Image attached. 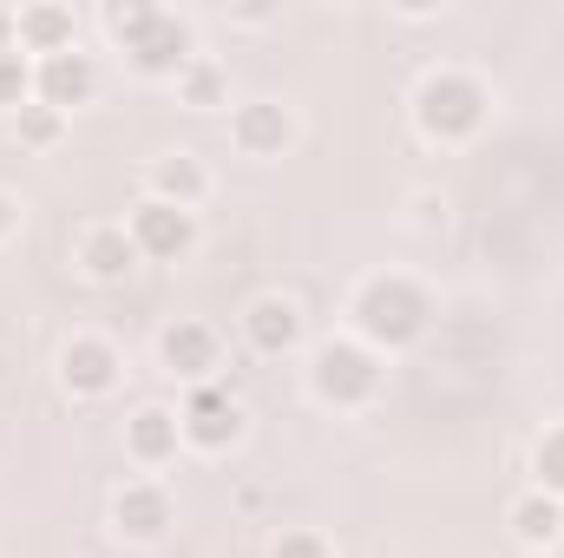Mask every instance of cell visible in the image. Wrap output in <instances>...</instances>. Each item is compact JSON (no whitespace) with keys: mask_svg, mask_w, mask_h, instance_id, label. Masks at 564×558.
Segmentation results:
<instances>
[{"mask_svg":"<svg viewBox=\"0 0 564 558\" xmlns=\"http://www.w3.org/2000/svg\"><path fill=\"white\" fill-rule=\"evenodd\" d=\"M355 329L368 348H414L426 335V296L408 277H375L355 296Z\"/></svg>","mask_w":564,"mask_h":558,"instance_id":"obj_1","label":"cell"},{"mask_svg":"<svg viewBox=\"0 0 564 558\" xmlns=\"http://www.w3.org/2000/svg\"><path fill=\"white\" fill-rule=\"evenodd\" d=\"M486 106L492 99H486V86L473 73H426L421 93H414V119H421L426 139H440V144L473 139L486 126Z\"/></svg>","mask_w":564,"mask_h":558,"instance_id":"obj_2","label":"cell"},{"mask_svg":"<svg viewBox=\"0 0 564 558\" xmlns=\"http://www.w3.org/2000/svg\"><path fill=\"white\" fill-rule=\"evenodd\" d=\"M308 382H315V395H322L328 408H361V401L381 388V362H375L368 342H322Z\"/></svg>","mask_w":564,"mask_h":558,"instance_id":"obj_3","label":"cell"},{"mask_svg":"<svg viewBox=\"0 0 564 558\" xmlns=\"http://www.w3.org/2000/svg\"><path fill=\"white\" fill-rule=\"evenodd\" d=\"M184 440L191 447H204V453H224V447H237V433H243V408L224 395V388H210V382H197L191 388V401H184Z\"/></svg>","mask_w":564,"mask_h":558,"instance_id":"obj_4","label":"cell"},{"mask_svg":"<svg viewBox=\"0 0 564 558\" xmlns=\"http://www.w3.org/2000/svg\"><path fill=\"white\" fill-rule=\"evenodd\" d=\"M132 244H139V257H158V264H177L191 244H197V224H191V211H177V204H164V197H144L139 211H132Z\"/></svg>","mask_w":564,"mask_h":558,"instance_id":"obj_5","label":"cell"},{"mask_svg":"<svg viewBox=\"0 0 564 558\" xmlns=\"http://www.w3.org/2000/svg\"><path fill=\"white\" fill-rule=\"evenodd\" d=\"M93 93H99V66H93V53H79V46L33 66V99L53 106V112H73V106H86Z\"/></svg>","mask_w":564,"mask_h":558,"instance_id":"obj_6","label":"cell"},{"mask_svg":"<svg viewBox=\"0 0 564 558\" xmlns=\"http://www.w3.org/2000/svg\"><path fill=\"white\" fill-rule=\"evenodd\" d=\"M119 348L106 342V335H73L66 348H59V382L73 388V395H106L112 382H119Z\"/></svg>","mask_w":564,"mask_h":558,"instance_id":"obj_7","label":"cell"},{"mask_svg":"<svg viewBox=\"0 0 564 558\" xmlns=\"http://www.w3.org/2000/svg\"><path fill=\"white\" fill-rule=\"evenodd\" d=\"M126 53H132V66H139V73H151V79H164V73L177 79V73L197 60V53H191V26H184L177 13H158L139 40L126 46Z\"/></svg>","mask_w":564,"mask_h":558,"instance_id":"obj_8","label":"cell"},{"mask_svg":"<svg viewBox=\"0 0 564 558\" xmlns=\"http://www.w3.org/2000/svg\"><path fill=\"white\" fill-rule=\"evenodd\" d=\"M112 526H119L126 539H139V546H158V539L171 533V493L151 486V480L119 486V500H112Z\"/></svg>","mask_w":564,"mask_h":558,"instance_id":"obj_9","label":"cell"},{"mask_svg":"<svg viewBox=\"0 0 564 558\" xmlns=\"http://www.w3.org/2000/svg\"><path fill=\"white\" fill-rule=\"evenodd\" d=\"M230 139H237V151H250V158H282V144L295 139V119L282 112L276 99H250V106L230 112Z\"/></svg>","mask_w":564,"mask_h":558,"instance_id":"obj_10","label":"cell"},{"mask_svg":"<svg viewBox=\"0 0 564 558\" xmlns=\"http://www.w3.org/2000/svg\"><path fill=\"white\" fill-rule=\"evenodd\" d=\"M243 335H250L257 355H289V348L302 342V309H295L289 296H257V302L243 309Z\"/></svg>","mask_w":564,"mask_h":558,"instance_id":"obj_11","label":"cell"},{"mask_svg":"<svg viewBox=\"0 0 564 558\" xmlns=\"http://www.w3.org/2000/svg\"><path fill=\"white\" fill-rule=\"evenodd\" d=\"M132 264H139V244H132L126 224H93V230L79 237V270L93 282H126Z\"/></svg>","mask_w":564,"mask_h":558,"instance_id":"obj_12","label":"cell"},{"mask_svg":"<svg viewBox=\"0 0 564 558\" xmlns=\"http://www.w3.org/2000/svg\"><path fill=\"white\" fill-rule=\"evenodd\" d=\"M158 355H164V368H171V375L204 382V375L217 368V335H210L204 322H171V329L158 335Z\"/></svg>","mask_w":564,"mask_h":558,"instance_id":"obj_13","label":"cell"},{"mask_svg":"<svg viewBox=\"0 0 564 558\" xmlns=\"http://www.w3.org/2000/svg\"><path fill=\"white\" fill-rule=\"evenodd\" d=\"M13 20H20V53L53 60V53H73V46H79V20H73V7H20Z\"/></svg>","mask_w":564,"mask_h":558,"instance_id":"obj_14","label":"cell"},{"mask_svg":"<svg viewBox=\"0 0 564 558\" xmlns=\"http://www.w3.org/2000/svg\"><path fill=\"white\" fill-rule=\"evenodd\" d=\"M177 440H184V427L171 408H139V415L126 420V453L139 460V466H164L171 453H177Z\"/></svg>","mask_w":564,"mask_h":558,"instance_id":"obj_15","label":"cell"},{"mask_svg":"<svg viewBox=\"0 0 564 558\" xmlns=\"http://www.w3.org/2000/svg\"><path fill=\"white\" fill-rule=\"evenodd\" d=\"M204 191H210V178H204V164H197L191 151H171V158H158V164H151V197H164V204L191 211Z\"/></svg>","mask_w":564,"mask_h":558,"instance_id":"obj_16","label":"cell"},{"mask_svg":"<svg viewBox=\"0 0 564 558\" xmlns=\"http://www.w3.org/2000/svg\"><path fill=\"white\" fill-rule=\"evenodd\" d=\"M512 533H519L525 546H558L564 539V500H552V493H525V500L512 506Z\"/></svg>","mask_w":564,"mask_h":558,"instance_id":"obj_17","label":"cell"},{"mask_svg":"<svg viewBox=\"0 0 564 558\" xmlns=\"http://www.w3.org/2000/svg\"><path fill=\"white\" fill-rule=\"evenodd\" d=\"M177 99H184V106H197V112H210V106H224V66L197 53V60H191V66L177 73Z\"/></svg>","mask_w":564,"mask_h":558,"instance_id":"obj_18","label":"cell"},{"mask_svg":"<svg viewBox=\"0 0 564 558\" xmlns=\"http://www.w3.org/2000/svg\"><path fill=\"white\" fill-rule=\"evenodd\" d=\"M532 473H539V493L564 500V427H552V433L532 447Z\"/></svg>","mask_w":564,"mask_h":558,"instance_id":"obj_19","label":"cell"},{"mask_svg":"<svg viewBox=\"0 0 564 558\" xmlns=\"http://www.w3.org/2000/svg\"><path fill=\"white\" fill-rule=\"evenodd\" d=\"M66 132V112H53V106H20V144H33V151H46V144H59Z\"/></svg>","mask_w":564,"mask_h":558,"instance_id":"obj_20","label":"cell"},{"mask_svg":"<svg viewBox=\"0 0 564 558\" xmlns=\"http://www.w3.org/2000/svg\"><path fill=\"white\" fill-rule=\"evenodd\" d=\"M0 106H33V60L20 46L0 53Z\"/></svg>","mask_w":564,"mask_h":558,"instance_id":"obj_21","label":"cell"},{"mask_svg":"<svg viewBox=\"0 0 564 558\" xmlns=\"http://www.w3.org/2000/svg\"><path fill=\"white\" fill-rule=\"evenodd\" d=\"M158 13H164V7H151V0H126V7H106V26H112L126 46H132V40H139V33L151 26V20H158Z\"/></svg>","mask_w":564,"mask_h":558,"instance_id":"obj_22","label":"cell"},{"mask_svg":"<svg viewBox=\"0 0 564 558\" xmlns=\"http://www.w3.org/2000/svg\"><path fill=\"white\" fill-rule=\"evenodd\" d=\"M270 558H335V552H328L322 533H282L276 546H270Z\"/></svg>","mask_w":564,"mask_h":558,"instance_id":"obj_23","label":"cell"},{"mask_svg":"<svg viewBox=\"0 0 564 558\" xmlns=\"http://www.w3.org/2000/svg\"><path fill=\"white\" fill-rule=\"evenodd\" d=\"M13 230H20V204H13V197H7V191H0V244H7V237H13Z\"/></svg>","mask_w":564,"mask_h":558,"instance_id":"obj_24","label":"cell"},{"mask_svg":"<svg viewBox=\"0 0 564 558\" xmlns=\"http://www.w3.org/2000/svg\"><path fill=\"white\" fill-rule=\"evenodd\" d=\"M13 46H20V20L0 7V53H13Z\"/></svg>","mask_w":564,"mask_h":558,"instance_id":"obj_25","label":"cell"}]
</instances>
